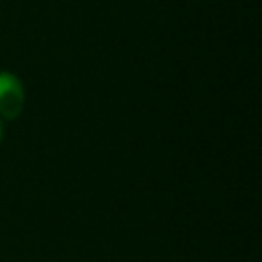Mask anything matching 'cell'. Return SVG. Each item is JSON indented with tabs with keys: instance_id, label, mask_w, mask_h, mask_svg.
<instances>
[{
	"instance_id": "6da1fadb",
	"label": "cell",
	"mask_w": 262,
	"mask_h": 262,
	"mask_svg": "<svg viewBox=\"0 0 262 262\" xmlns=\"http://www.w3.org/2000/svg\"><path fill=\"white\" fill-rule=\"evenodd\" d=\"M25 104V90L16 76L0 72V117L14 119L20 115Z\"/></svg>"
},
{
	"instance_id": "7a4b0ae2",
	"label": "cell",
	"mask_w": 262,
	"mask_h": 262,
	"mask_svg": "<svg viewBox=\"0 0 262 262\" xmlns=\"http://www.w3.org/2000/svg\"><path fill=\"white\" fill-rule=\"evenodd\" d=\"M0 139H2V125H0Z\"/></svg>"
}]
</instances>
